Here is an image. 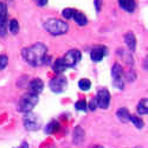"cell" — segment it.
Returning <instances> with one entry per match:
<instances>
[{"mask_svg": "<svg viewBox=\"0 0 148 148\" xmlns=\"http://www.w3.org/2000/svg\"><path fill=\"white\" fill-rule=\"evenodd\" d=\"M46 52H47L46 46L42 43H37L29 47L23 49L21 55H23L24 59H25L30 65L39 66L42 64L47 63L49 57L46 56Z\"/></svg>", "mask_w": 148, "mask_h": 148, "instance_id": "6da1fadb", "label": "cell"}, {"mask_svg": "<svg viewBox=\"0 0 148 148\" xmlns=\"http://www.w3.org/2000/svg\"><path fill=\"white\" fill-rule=\"evenodd\" d=\"M44 29L52 36H60V34L66 33L69 26L63 20L51 18V19H47L44 23Z\"/></svg>", "mask_w": 148, "mask_h": 148, "instance_id": "7a4b0ae2", "label": "cell"}, {"mask_svg": "<svg viewBox=\"0 0 148 148\" xmlns=\"http://www.w3.org/2000/svg\"><path fill=\"white\" fill-rule=\"evenodd\" d=\"M37 103H38V96L27 92L26 95H24L19 100V102L17 104V109L19 110L20 113L27 114L36 107Z\"/></svg>", "mask_w": 148, "mask_h": 148, "instance_id": "3957f363", "label": "cell"}, {"mask_svg": "<svg viewBox=\"0 0 148 148\" xmlns=\"http://www.w3.org/2000/svg\"><path fill=\"white\" fill-rule=\"evenodd\" d=\"M81 51L77 49H73V50H70L64 55V57L62 58V62H63L65 68H72L81 60Z\"/></svg>", "mask_w": 148, "mask_h": 148, "instance_id": "277c9868", "label": "cell"}, {"mask_svg": "<svg viewBox=\"0 0 148 148\" xmlns=\"http://www.w3.org/2000/svg\"><path fill=\"white\" fill-rule=\"evenodd\" d=\"M112 77H113V84L114 87L122 90L123 89V71L122 66L119 63H115L112 69Z\"/></svg>", "mask_w": 148, "mask_h": 148, "instance_id": "5b68a950", "label": "cell"}, {"mask_svg": "<svg viewBox=\"0 0 148 148\" xmlns=\"http://www.w3.org/2000/svg\"><path fill=\"white\" fill-rule=\"evenodd\" d=\"M24 127L31 132L38 130L40 127V119L32 113H27L24 117Z\"/></svg>", "mask_w": 148, "mask_h": 148, "instance_id": "8992f818", "label": "cell"}, {"mask_svg": "<svg viewBox=\"0 0 148 148\" xmlns=\"http://www.w3.org/2000/svg\"><path fill=\"white\" fill-rule=\"evenodd\" d=\"M66 85H68L66 79L63 76H57V77L52 78L50 81V83H49V87H50V89L53 92H57V94L63 92L65 90V88H66Z\"/></svg>", "mask_w": 148, "mask_h": 148, "instance_id": "52a82bcc", "label": "cell"}, {"mask_svg": "<svg viewBox=\"0 0 148 148\" xmlns=\"http://www.w3.org/2000/svg\"><path fill=\"white\" fill-rule=\"evenodd\" d=\"M7 33V6L4 3H0V37H4Z\"/></svg>", "mask_w": 148, "mask_h": 148, "instance_id": "ba28073f", "label": "cell"}, {"mask_svg": "<svg viewBox=\"0 0 148 148\" xmlns=\"http://www.w3.org/2000/svg\"><path fill=\"white\" fill-rule=\"evenodd\" d=\"M96 102H97V106L102 108V109H107L109 107V103H110V94L107 89H100L97 92V96H96Z\"/></svg>", "mask_w": 148, "mask_h": 148, "instance_id": "9c48e42d", "label": "cell"}, {"mask_svg": "<svg viewBox=\"0 0 148 148\" xmlns=\"http://www.w3.org/2000/svg\"><path fill=\"white\" fill-rule=\"evenodd\" d=\"M43 88H44V83L40 78H34L30 82L29 84V92L32 94V95H36L38 96L42 91H43Z\"/></svg>", "mask_w": 148, "mask_h": 148, "instance_id": "30bf717a", "label": "cell"}, {"mask_svg": "<svg viewBox=\"0 0 148 148\" xmlns=\"http://www.w3.org/2000/svg\"><path fill=\"white\" fill-rule=\"evenodd\" d=\"M107 53V49L104 46H95L92 50L90 51V58L92 62H101L103 57Z\"/></svg>", "mask_w": 148, "mask_h": 148, "instance_id": "8fae6325", "label": "cell"}, {"mask_svg": "<svg viewBox=\"0 0 148 148\" xmlns=\"http://www.w3.org/2000/svg\"><path fill=\"white\" fill-rule=\"evenodd\" d=\"M125 42L129 49L130 52H134L135 49H136V38H135V36L132 33V32H128L125 34Z\"/></svg>", "mask_w": 148, "mask_h": 148, "instance_id": "7c38bea8", "label": "cell"}, {"mask_svg": "<svg viewBox=\"0 0 148 148\" xmlns=\"http://www.w3.org/2000/svg\"><path fill=\"white\" fill-rule=\"evenodd\" d=\"M71 19L75 20V23L77 24V25H79V26L87 25V23H88L87 17H85L82 13V12H79V11H73V14H72V18Z\"/></svg>", "mask_w": 148, "mask_h": 148, "instance_id": "4fadbf2b", "label": "cell"}, {"mask_svg": "<svg viewBox=\"0 0 148 148\" xmlns=\"http://www.w3.org/2000/svg\"><path fill=\"white\" fill-rule=\"evenodd\" d=\"M72 138H73V142H75L76 145L82 143L83 140H84V130H83L79 126H77V127L75 128V130H73Z\"/></svg>", "mask_w": 148, "mask_h": 148, "instance_id": "5bb4252c", "label": "cell"}, {"mask_svg": "<svg viewBox=\"0 0 148 148\" xmlns=\"http://www.w3.org/2000/svg\"><path fill=\"white\" fill-rule=\"evenodd\" d=\"M119 5L127 12H133L135 10V1L134 0H119Z\"/></svg>", "mask_w": 148, "mask_h": 148, "instance_id": "9a60e30c", "label": "cell"}, {"mask_svg": "<svg viewBox=\"0 0 148 148\" xmlns=\"http://www.w3.org/2000/svg\"><path fill=\"white\" fill-rule=\"evenodd\" d=\"M116 116L117 119L121 121V122H128L129 121V117H130V114L128 112V109L126 108H120L116 113Z\"/></svg>", "mask_w": 148, "mask_h": 148, "instance_id": "2e32d148", "label": "cell"}, {"mask_svg": "<svg viewBox=\"0 0 148 148\" xmlns=\"http://www.w3.org/2000/svg\"><path fill=\"white\" fill-rule=\"evenodd\" d=\"M59 129V123L57 121H51L49 125L45 127V133L47 134H53L56 132H58Z\"/></svg>", "mask_w": 148, "mask_h": 148, "instance_id": "e0dca14e", "label": "cell"}, {"mask_svg": "<svg viewBox=\"0 0 148 148\" xmlns=\"http://www.w3.org/2000/svg\"><path fill=\"white\" fill-rule=\"evenodd\" d=\"M138 113L140 115H146L148 113V106H147V98L141 100L138 104Z\"/></svg>", "mask_w": 148, "mask_h": 148, "instance_id": "ac0fdd59", "label": "cell"}, {"mask_svg": "<svg viewBox=\"0 0 148 148\" xmlns=\"http://www.w3.org/2000/svg\"><path fill=\"white\" fill-rule=\"evenodd\" d=\"M64 70H65V65L63 64V62H62V58L56 59V62L53 63V71L59 75V73L64 72Z\"/></svg>", "mask_w": 148, "mask_h": 148, "instance_id": "d6986e66", "label": "cell"}, {"mask_svg": "<svg viewBox=\"0 0 148 148\" xmlns=\"http://www.w3.org/2000/svg\"><path fill=\"white\" fill-rule=\"evenodd\" d=\"M78 87H79L81 90L87 91V90H89L90 87H91V82H90L89 79H87V78H82V79L78 82Z\"/></svg>", "mask_w": 148, "mask_h": 148, "instance_id": "ffe728a7", "label": "cell"}, {"mask_svg": "<svg viewBox=\"0 0 148 148\" xmlns=\"http://www.w3.org/2000/svg\"><path fill=\"white\" fill-rule=\"evenodd\" d=\"M129 121H132V122L134 123V126L136 127V128H139V129L143 128V121H142L140 117L135 116V115H130V117H129Z\"/></svg>", "mask_w": 148, "mask_h": 148, "instance_id": "44dd1931", "label": "cell"}, {"mask_svg": "<svg viewBox=\"0 0 148 148\" xmlns=\"http://www.w3.org/2000/svg\"><path fill=\"white\" fill-rule=\"evenodd\" d=\"M10 31H11L12 34L18 33V31H19V23H18V20L12 19L10 21Z\"/></svg>", "mask_w": 148, "mask_h": 148, "instance_id": "7402d4cb", "label": "cell"}, {"mask_svg": "<svg viewBox=\"0 0 148 148\" xmlns=\"http://www.w3.org/2000/svg\"><path fill=\"white\" fill-rule=\"evenodd\" d=\"M75 107L77 110H81V112H84V110H87V102H85L84 100H79L75 103Z\"/></svg>", "mask_w": 148, "mask_h": 148, "instance_id": "603a6c76", "label": "cell"}, {"mask_svg": "<svg viewBox=\"0 0 148 148\" xmlns=\"http://www.w3.org/2000/svg\"><path fill=\"white\" fill-rule=\"evenodd\" d=\"M73 11L75 10H72V8H64L62 11V16H63L65 19H71L72 14H73Z\"/></svg>", "mask_w": 148, "mask_h": 148, "instance_id": "cb8c5ba5", "label": "cell"}, {"mask_svg": "<svg viewBox=\"0 0 148 148\" xmlns=\"http://www.w3.org/2000/svg\"><path fill=\"white\" fill-rule=\"evenodd\" d=\"M8 63V58L5 55H0V70H4Z\"/></svg>", "mask_w": 148, "mask_h": 148, "instance_id": "d4e9b609", "label": "cell"}, {"mask_svg": "<svg viewBox=\"0 0 148 148\" xmlns=\"http://www.w3.org/2000/svg\"><path fill=\"white\" fill-rule=\"evenodd\" d=\"M97 107V102H96V98H91L90 102H89V109L90 110H95Z\"/></svg>", "mask_w": 148, "mask_h": 148, "instance_id": "484cf974", "label": "cell"}, {"mask_svg": "<svg viewBox=\"0 0 148 148\" xmlns=\"http://www.w3.org/2000/svg\"><path fill=\"white\" fill-rule=\"evenodd\" d=\"M101 5H102V0H95V7L97 12L101 11Z\"/></svg>", "mask_w": 148, "mask_h": 148, "instance_id": "4316f807", "label": "cell"}, {"mask_svg": "<svg viewBox=\"0 0 148 148\" xmlns=\"http://www.w3.org/2000/svg\"><path fill=\"white\" fill-rule=\"evenodd\" d=\"M34 1L38 6H45L47 4V0H34Z\"/></svg>", "mask_w": 148, "mask_h": 148, "instance_id": "83f0119b", "label": "cell"}]
</instances>
